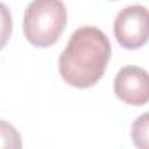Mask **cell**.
Returning <instances> with one entry per match:
<instances>
[{"label": "cell", "instance_id": "obj_1", "mask_svg": "<svg viewBox=\"0 0 149 149\" xmlns=\"http://www.w3.org/2000/svg\"><path fill=\"white\" fill-rule=\"evenodd\" d=\"M109 60L111 42L107 35L97 26H83L70 35L60 54L58 70L67 84L91 88L102 79Z\"/></svg>", "mask_w": 149, "mask_h": 149}, {"label": "cell", "instance_id": "obj_2", "mask_svg": "<svg viewBox=\"0 0 149 149\" xmlns=\"http://www.w3.org/2000/svg\"><path fill=\"white\" fill-rule=\"evenodd\" d=\"M67 26V9L61 0H32L25 11L23 32L35 47L53 46Z\"/></svg>", "mask_w": 149, "mask_h": 149}, {"label": "cell", "instance_id": "obj_7", "mask_svg": "<svg viewBox=\"0 0 149 149\" xmlns=\"http://www.w3.org/2000/svg\"><path fill=\"white\" fill-rule=\"evenodd\" d=\"M147 121H149V114H142L132 126V139L142 149H147V146H149V142H147Z\"/></svg>", "mask_w": 149, "mask_h": 149}, {"label": "cell", "instance_id": "obj_5", "mask_svg": "<svg viewBox=\"0 0 149 149\" xmlns=\"http://www.w3.org/2000/svg\"><path fill=\"white\" fill-rule=\"evenodd\" d=\"M23 146L19 132L9 125L7 121L0 119V147H6V149H19Z\"/></svg>", "mask_w": 149, "mask_h": 149}, {"label": "cell", "instance_id": "obj_6", "mask_svg": "<svg viewBox=\"0 0 149 149\" xmlns=\"http://www.w3.org/2000/svg\"><path fill=\"white\" fill-rule=\"evenodd\" d=\"M13 35V16L6 4L0 2V51L6 47Z\"/></svg>", "mask_w": 149, "mask_h": 149}, {"label": "cell", "instance_id": "obj_3", "mask_svg": "<svg viewBox=\"0 0 149 149\" xmlns=\"http://www.w3.org/2000/svg\"><path fill=\"white\" fill-rule=\"evenodd\" d=\"M147 9L144 6H128L118 13L114 35L126 49H139L147 42Z\"/></svg>", "mask_w": 149, "mask_h": 149}, {"label": "cell", "instance_id": "obj_4", "mask_svg": "<svg viewBox=\"0 0 149 149\" xmlns=\"http://www.w3.org/2000/svg\"><path fill=\"white\" fill-rule=\"evenodd\" d=\"M116 97L128 105H146L149 100V76L142 67H123L114 79Z\"/></svg>", "mask_w": 149, "mask_h": 149}]
</instances>
